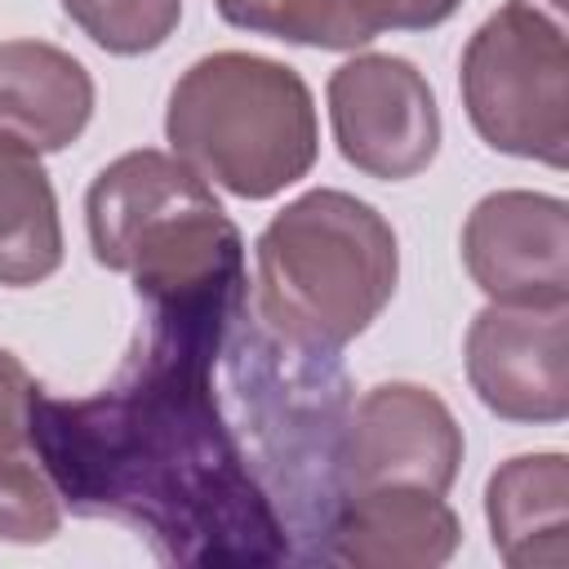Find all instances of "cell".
Instances as JSON below:
<instances>
[{"mask_svg": "<svg viewBox=\"0 0 569 569\" xmlns=\"http://www.w3.org/2000/svg\"><path fill=\"white\" fill-rule=\"evenodd\" d=\"M249 284L147 307L120 373L80 400L36 396L31 449L62 507L138 529L169 565L293 560L222 369V333Z\"/></svg>", "mask_w": 569, "mask_h": 569, "instance_id": "obj_1", "label": "cell"}, {"mask_svg": "<svg viewBox=\"0 0 569 569\" xmlns=\"http://www.w3.org/2000/svg\"><path fill=\"white\" fill-rule=\"evenodd\" d=\"M400 280L391 222L351 191L316 187L289 200L253 244V311L302 347L342 351L360 338Z\"/></svg>", "mask_w": 569, "mask_h": 569, "instance_id": "obj_2", "label": "cell"}, {"mask_svg": "<svg viewBox=\"0 0 569 569\" xmlns=\"http://www.w3.org/2000/svg\"><path fill=\"white\" fill-rule=\"evenodd\" d=\"M93 258L133 280L142 307H169L249 284L244 240L213 187L173 151L116 156L84 196Z\"/></svg>", "mask_w": 569, "mask_h": 569, "instance_id": "obj_3", "label": "cell"}, {"mask_svg": "<svg viewBox=\"0 0 569 569\" xmlns=\"http://www.w3.org/2000/svg\"><path fill=\"white\" fill-rule=\"evenodd\" d=\"M164 138L209 187L267 200L311 173L320 124L307 80L276 58L218 49L196 58L164 107Z\"/></svg>", "mask_w": 569, "mask_h": 569, "instance_id": "obj_4", "label": "cell"}, {"mask_svg": "<svg viewBox=\"0 0 569 569\" xmlns=\"http://www.w3.org/2000/svg\"><path fill=\"white\" fill-rule=\"evenodd\" d=\"M471 129L502 156L569 164V27L565 4L507 0L489 13L458 67Z\"/></svg>", "mask_w": 569, "mask_h": 569, "instance_id": "obj_5", "label": "cell"}, {"mask_svg": "<svg viewBox=\"0 0 569 569\" xmlns=\"http://www.w3.org/2000/svg\"><path fill=\"white\" fill-rule=\"evenodd\" d=\"M329 124L347 164L369 178H418L440 151V107L427 76L396 53H356L329 76Z\"/></svg>", "mask_w": 569, "mask_h": 569, "instance_id": "obj_6", "label": "cell"}, {"mask_svg": "<svg viewBox=\"0 0 569 569\" xmlns=\"http://www.w3.org/2000/svg\"><path fill=\"white\" fill-rule=\"evenodd\" d=\"M462 467V427L453 409L418 382H378L351 409L342 427V493L409 485L449 493Z\"/></svg>", "mask_w": 569, "mask_h": 569, "instance_id": "obj_7", "label": "cell"}, {"mask_svg": "<svg viewBox=\"0 0 569 569\" xmlns=\"http://www.w3.org/2000/svg\"><path fill=\"white\" fill-rule=\"evenodd\" d=\"M462 267L489 302L569 307V204L547 191H489L462 222Z\"/></svg>", "mask_w": 569, "mask_h": 569, "instance_id": "obj_8", "label": "cell"}, {"mask_svg": "<svg viewBox=\"0 0 569 569\" xmlns=\"http://www.w3.org/2000/svg\"><path fill=\"white\" fill-rule=\"evenodd\" d=\"M569 307L489 302L467 329V382L507 422H560L569 413Z\"/></svg>", "mask_w": 569, "mask_h": 569, "instance_id": "obj_9", "label": "cell"}, {"mask_svg": "<svg viewBox=\"0 0 569 569\" xmlns=\"http://www.w3.org/2000/svg\"><path fill=\"white\" fill-rule=\"evenodd\" d=\"M458 542L462 525L445 493L382 485L342 493L325 529V560L356 569H436Z\"/></svg>", "mask_w": 569, "mask_h": 569, "instance_id": "obj_10", "label": "cell"}, {"mask_svg": "<svg viewBox=\"0 0 569 569\" xmlns=\"http://www.w3.org/2000/svg\"><path fill=\"white\" fill-rule=\"evenodd\" d=\"M93 120V76L44 40H0V133L62 151Z\"/></svg>", "mask_w": 569, "mask_h": 569, "instance_id": "obj_11", "label": "cell"}, {"mask_svg": "<svg viewBox=\"0 0 569 569\" xmlns=\"http://www.w3.org/2000/svg\"><path fill=\"white\" fill-rule=\"evenodd\" d=\"M485 516L493 551L511 569L569 565V458L516 453L485 485Z\"/></svg>", "mask_w": 569, "mask_h": 569, "instance_id": "obj_12", "label": "cell"}, {"mask_svg": "<svg viewBox=\"0 0 569 569\" xmlns=\"http://www.w3.org/2000/svg\"><path fill=\"white\" fill-rule=\"evenodd\" d=\"M62 267V218L40 151L0 133V284L27 289Z\"/></svg>", "mask_w": 569, "mask_h": 569, "instance_id": "obj_13", "label": "cell"}, {"mask_svg": "<svg viewBox=\"0 0 569 569\" xmlns=\"http://www.w3.org/2000/svg\"><path fill=\"white\" fill-rule=\"evenodd\" d=\"M218 18L311 49H360L391 31V0H213Z\"/></svg>", "mask_w": 569, "mask_h": 569, "instance_id": "obj_14", "label": "cell"}, {"mask_svg": "<svg viewBox=\"0 0 569 569\" xmlns=\"http://www.w3.org/2000/svg\"><path fill=\"white\" fill-rule=\"evenodd\" d=\"M62 529V493L31 445L0 449V542L36 547Z\"/></svg>", "mask_w": 569, "mask_h": 569, "instance_id": "obj_15", "label": "cell"}, {"mask_svg": "<svg viewBox=\"0 0 569 569\" xmlns=\"http://www.w3.org/2000/svg\"><path fill=\"white\" fill-rule=\"evenodd\" d=\"M58 4L98 49L120 58L160 49L182 18V0H58Z\"/></svg>", "mask_w": 569, "mask_h": 569, "instance_id": "obj_16", "label": "cell"}, {"mask_svg": "<svg viewBox=\"0 0 569 569\" xmlns=\"http://www.w3.org/2000/svg\"><path fill=\"white\" fill-rule=\"evenodd\" d=\"M36 396H40V382L31 378V369L0 347V449L31 445Z\"/></svg>", "mask_w": 569, "mask_h": 569, "instance_id": "obj_17", "label": "cell"}, {"mask_svg": "<svg viewBox=\"0 0 569 569\" xmlns=\"http://www.w3.org/2000/svg\"><path fill=\"white\" fill-rule=\"evenodd\" d=\"M462 0H391V31H427L440 27Z\"/></svg>", "mask_w": 569, "mask_h": 569, "instance_id": "obj_18", "label": "cell"}]
</instances>
